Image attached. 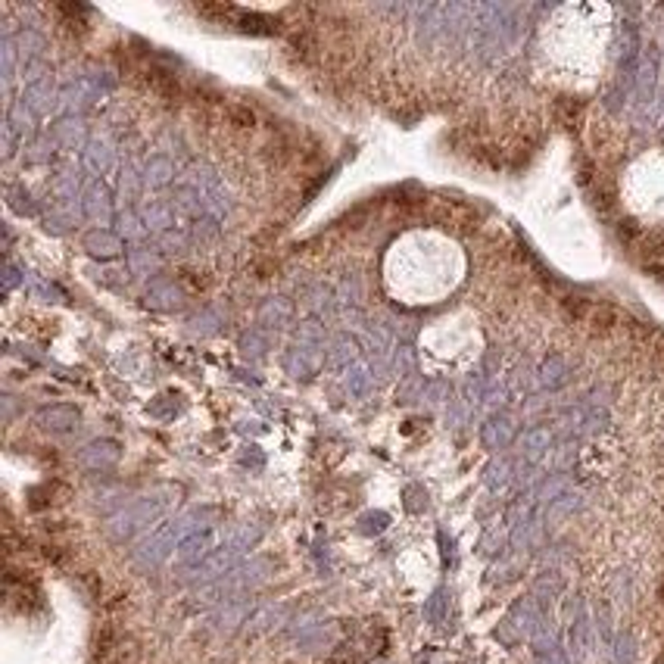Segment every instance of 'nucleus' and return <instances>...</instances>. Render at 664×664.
Instances as JSON below:
<instances>
[{
	"label": "nucleus",
	"instance_id": "f257e3e1",
	"mask_svg": "<svg viewBox=\"0 0 664 664\" xmlns=\"http://www.w3.org/2000/svg\"><path fill=\"white\" fill-rule=\"evenodd\" d=\"M661 602H664V580H661Z\"/></svg>",
	"mask_w": 664,
	"mask_h": 664
}]
</instances>
